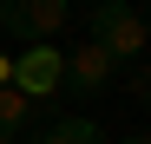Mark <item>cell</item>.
Wrapping results in <instances>:
<instances>
[{
  "label": "cell",
  "mask_w": 151,
  "mask_h": 144,
  "mask_svg": "<svg viewBox=\"0 0 151 144\" xmlns=\"http://www.w3.org/2000/svg\"><path fill=\"white\" fill-rule=\"evenodd\" d=\"M92 46L112 66H132L145 53V13H132L125 0H99V7H92Z\"/></svg>",
  "instance_id": "cell-1"
},
{
  "label": "cell",
  "mask_w": 151,
  "mask_h": 144,
  "mask_svg": "<svg viewBox=\"0 0 151 144\" xmlns=\"http://www.w3.org/2000/svg\"><path fill=\"white\" fill-rule=\"evenodd\" d=\"M59 79H66V53H59L53 39H40V46H27V53L13 59V92H20V98H33V105L53 98Z\"/></svg>",
  "instance_id": "cell-2"
},
{
  "label": "cell",
  "mask_w": 151,
  "mask_h": 144,
  "mask_svg": "<svg viewBox=\"0 0 151 144\" xmlns=\"http://www.w3.org/2000/svg\"><path fill=\"white\" fill-rule=\"evenodd\" d=\"M66 13H72V0H0V26L20 33L27 46L53 39V33L66 26Z\"/></svg>",
  "instance_id": "cell-3"
},
{
  "label": "cell",
  "mask_w": 151,
  "mask_h": 144,
  "mask_svg": "<svg viewBox=\"0 0 151 144\" xmlns=\"http://www.w3.org/2000/svg\"><path fill=\"white\" fill-rule=\"evenodd\" d=\"M112 72H118V66H112V59L86 39L79 53H66V79H59V92H79V98H92V92H105V85H112Z\"/></svg>",
  "instance_id": "cell-4"
},
{
  "label": "cell",
  "mask_w": 151,
  "mask_h": 144,
  "mask_svg": "<svg viewBox=\"0 0 151 144\" xmlns=\"http://www.w3.org/2000/svg\"><path fill=\"white\" fill-rule=\"evenodd\" d=\"M33 144H105V131H99L92 118H53Z\"/></svg>",
  "instance_id": "cell-5"
},
{
  "label": "cell",
  "mask_w": 151,
  "mask_h": 144,
  "mask_svg": "<svg viewBox=\"0 0 151 144\" xmlns=\"http://www.w3.org/2000/svg\"><path fill=\"white\" fill-rule=\"evenodd\" d=\"M33 111H40L33 98H20L13 85H0V138H20V131L33 125Z\"/></svg>",
  "instance_id": "cell-6"
},
{
  "label": "cell",
  "mask_w": 151,
  "mask_h": 144,
  "mask_svg": "<svg viewBox=\"0 0 151 144\" xmlns=\"http://www.w3.org/2000/svg\"><path fill=\"white\" fill-rule=\"evenodd\" d=\"M125 85H132V98H145V105H151V72H132Z\"/></svg>",
  "instance_id": "cell-7"
},
{
  "label": "cell",
  "mask_w": 151,
  "mask_h": 144,
  "mask_svg": "<svg viewBox=\"0 0 151 144\" xmlns=\"http://www.w3.org/2000/svg\"><path fill=\"white\" fill-rule=\"evenodd\" d=\"M0 85H13V59L7 53H0Z\"/></svg>",
  "instance_id": "cell-8"
},
{
  "label": "cell",
  "mask_w": 151,
  "mask_h": 144,
  "mask_svg": "<svg viewBox=\"0 0 151 144\" xmlns=\"http://www.w3.org/2000/svg\"><path fill=\"white\" fill-rule=\"evenodd\" d=\"M118 144H151V131H138V138H118Z\"/></svg>",
  "instance_id": "cell-9"
},
{
  "label": "cell",
  "mask_w": 151,
  "mask_h": 144,
  "mask_svg": "<svg viewBox=\"0 0 151 144\" xmlns=\"http://www.w3.org/2000/svg\"><path fill=\"white\" fill-rule=\"evenodd\" d=\"M145 46H151V13H145Z\"/></svg>",
  "instance_id": "cell-10"
},
{
  "label": "cell",
  "mask_w": 151,
  "mask_h": 144,
  "mask_svg": "<svg viewBox=\"0 0 151 144\" xmlns=\"http://www.w3.org/2000/svg\"><path fill=\"white\" fill-rule=\"evenodd\" d=\"M0 144H20V138H0Z\"/></svg>",
  "instance_id": "cell-11"
},
{
  "label": "cell",
  "mask_w": 151,
  "mask_h": 144,
  "mask_svg": "<svg viewBox=\"0 0 151 144\" xmlns=\"http://www.w3.org/2000/svg\"><path fill=\"white\" fill-rule=\"evenodd\" d=\"M86 7H99V0H86Z\"/></svg>",
  "instance_id": "cell-12"
}]
</instances>
